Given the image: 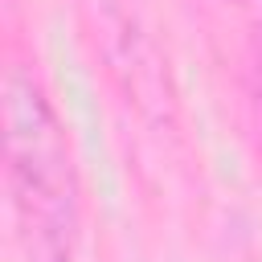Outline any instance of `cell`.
Here are the masks:
<instances>
[{
  "instance_id": "7a4b0ae2",
  "label": "cell",
  "mask_w": 262,
  "mask_h": 262,
  "mask_svg": "<svg viewBox=\"0 0 262 262\" xmlns=\"http://www.w3.org/2000/svg\"><path fill=\"white\" fill-rule=\"evenodd\" d=\"M254 94H258V111H262V20H258V37H254Z\"/></svg>"
},
{
  "instance_id": "6da1fadb",
  "label": "cell",
  "mask_w": 262,
  "mask_h": 262,
  "mask_svg": "<svg viewBox=\"0 0 262 262\" xmlns=\"http://www.w3.org/2000/svg\"><path fill=\"white\" fill-rule=\"evenodd\" d=\"M4 160L29 250L41 262H70L78 237V168L45 90L20 66L4 82Z\"/></svg>"
}]
</instances>
